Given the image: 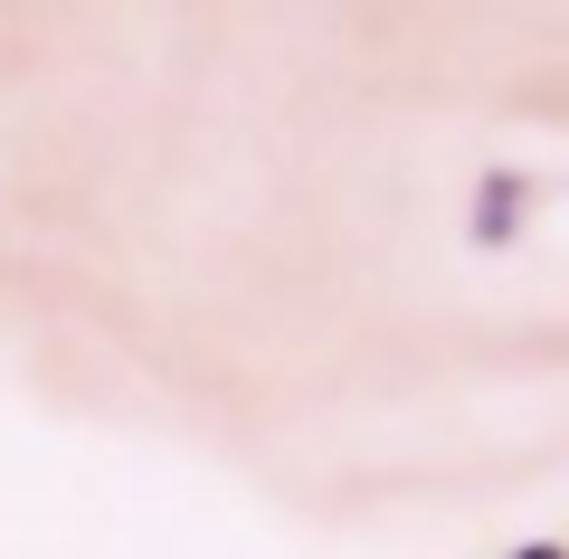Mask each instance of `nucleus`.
Here are the masks:
<instances>
[{"label": "nucleus", "mask_w": 569, "mask_h": 559, "mask_svg": "<svg viewBox=\"0 0 569 559\" xmlns=\"http://www.w3.org/2000/svg\"><path fill=\"white\" fill-rule=\"evenodd\" d=\"M531 219H541V180H531L522 161H493V171L475 180V200H466V247H485V257H512Z\"/></svg>", "instance_id": "nucleus-1"}, {"label": "nucleus", "mask_w": 569, "mask_h": 559, "mask_svg": "<svg viewBox=\"0 0 569 559\" xmlns=\"http://www.w3.org/2000/svg\"><path fill=\"white\" fill-rule=\"evenodd\" d=\"M503 559H569V540H522V550H503Z\"/></svg>", "instance_id": "nucleus-2"}]
</instances>
